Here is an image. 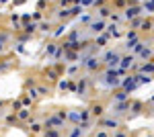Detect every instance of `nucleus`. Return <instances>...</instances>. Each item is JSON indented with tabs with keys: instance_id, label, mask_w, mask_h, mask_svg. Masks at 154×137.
<instances>
[{
	"instance_id": "obj_53",
	"label": "nucleus",
	"mask_w": 154,
	"mask_h": 137,
	"mask_svg": "<svg viewBox=\"0 0 154 137\" xmlns=\"http://www.w3.org/2000/svg\"><path fill=\"white\" fill-rule=\"evenodd\" d=\"M95 0H80V6H93Z\"/></svg>"
},
{
	"instance_id": "obj_44",
	"label": "nucleus",
	"mask_w": 154,
	"mask_h": 137,
	"mask_svg": "<svg viewBox=\"0 0 154 137\" xmlns=\"http://www.w3.org/2000/svg\"><path fill=\"white\" fill-rule=\"evenodd\" d=\"M78 39H80V31H72L68 35V41H78Z\"/></svg>"
},
{
	"instance_id": "obj_42",
	"label": "nucleus",
	"mask_w": 154,
	"mask_h": 137,
	"mask_svg": "<svg viewBox=\"0 0 154 137\" xmlns=\"http://www.w3.org/2000/svg\"><path fill=\"white\" fill-rule=\"evenodd\" d=\"M58 88H60V90H68V88H70V80H60L58 82Z\"/></svg>"
},
{
	"instance_id": "obj_59",
	"label": "nucleus",
	"mask_w": 154,
	"mask_h": 137,
	"mask_svg": "<svg viewBox=\"0 0 154 137\" xmlns=\"http://www.w3.org/2000/svg\"><path fill=\"white\" fill-rule=\"evenodd\" d=\"M45 4H48V2H45V0H39V2H37V8H43V6H45Z\"/></svg>"
},
{
	"instance_id": "obj_5",
	"label": "nucleus",
	"mask_w": 154,
	"mask_h": 137,
	"mask_svg": "<svg viewBox=\"0 0 154 137\" xmlns=\"http://www.w3.org/2000/svg\"><path fill=\"white\" fill-rule=\"evenodd\" d=\"M119 57H121V53H119L117 49H109V51H105L103 53V59L101 61H105V68H117L119 66Z\"/></svg>"
},
{
	"instance_id": "obj_47",
	"label": "nucleus",
	"mask_w": 154,
	"mask_h": 137,
	"mask_svg": "<svg viewBox=\"0 0 154 137\" xmlns=\"http://www.w3.org/2000/svg\"><path fill=\"white\" fill-rule=\"evenodd\" d=\"M109 16H111V23H115V25H117L119 21H123V16H119L117 12H111V14H109Z\"/></svg>"
},
{
	"instance_id": "obj_12",
	"label": "nucleus",
	"mask_w": 154,
	"mask_h": 137,
	"mask_svg": "<svg viewBox=\"0 0 154 137\" xmlns=\"http://www.w3.org/2000/svg\"><path fill=\"white\" fill-rule=\"evenodd\" d=\"M14 115H17V121H31V109L27 106H21Z\"/></svg>"
},
{
	"instance_id": "obj_62",
	"label": "nucleus",
	"mask_w": 154,
	"mask_h": 137,
	"mask_svg": "<svg viewBox=\"0 0 154 137\" xmlns=\"http://www.w3.org/2000/svg\"><path fill=\"white\" fill-rule=\"evenodd\" d=\"M4 2H6V0H0V4H4Z\"/></svg>"
},
{
	"instance_id": "obj_61",
	"label": "nucleus",
	"mask_w": 154,
	"mask_h": 137,
	"mask_svg": "<svg viewBox=\"0 0 154 137\" xmlns=\"http://www.w3.org/2000/svg\"><path fill=\"white\" fill-rule=\"evenodd\" d=\"M2 109H4V100H0V113H2Z\"/></svg>"
},
{
	"instance_id": "obj_48",
	"label": "nucleus",
	"mask_w": 154,
	"mask_h": 137,
	"mask_svg": "<svg viewBox=\"0 0 154 137\" xmlns=\"http://www.w3.org/2000/svg\"><path fill=\"white\" fill-rule=\"evenodd\" d=\"M23 106V103H21V98H17V100H12V113H17L19 109Z\"/></svg>"
},
{
	"instance_id": "obj_60",
	"label": "nucleus",
	"mask_w": 154,
	"mask_h": 137,
	"mask_svg": "<svg viewBox=\"0 0 154 137\" xmlns=\"http://www.w3.org/2000/svg\"><path fill=\"white\" fill-rule=\"evenodd\" d=\"M21 4H25V0H14V6H21Z\"/></svg>"
},
{
	"instance_id": "obj_19",
	"label": "nucleus",
	"mask_w": 154,
	"mask_h": 137,
	"mask_svg": "<svg viewBox=\"0 0 154 137\" xmlns=\"http://www.w3.org/2000/svg\"><path fill=\"white\" fill-rule=\"evenodd\" d=\"M78 55H80V51H72V49H66V51H64V59H66V61H76ZM66 61H64V64H66Z\"/></svg>"
},
{
	"instance_id": "obj_30",
	"label": "nucleus",
	"mask_w": 154,
	"mask_h": 137,
	"mask_svg": "<svg viewBox=\"0 0 154 137\" xmlns=\"http://www.w3.org/2000/svg\"><path fill=\"white\" fill-rule=\"evenodd\" d=\"M37 29L43 31V33H49V31H51V23H49V21H43V23L37 25Z\"/></svg>"
},
{
	"instance_id": "obj_14",
	"label": "nucleus",
	"mask_w": 154,
	"mask_h": 137,
	"mask_svg": "<svg viewBox=\"0 0 154 137\" xmlns=\"http://www.w3.org/2000/svg\"><path fill=\"white\" fill-rule=\"evenodd\" d=\"M136 57H140V59H144V61H148V59H152V43H148V45L144 47L142 51L138 53Z\"/></svg>"
},
{
	"instance_id": "obj_22",
	"label": "nucleus",
	"mask_w": 154,
	"mask_h": 137,
	"mask_svg": "<svg viewBox=\"0 0 154 137\" xmlns=\"http://www.w3.org/2000/svg\"><path fill=\"white\" fill-rule=\"evenodd\" d=\"M66 121H70V123H80V115H78V111H70V113H66Z\"/></svg>"
},
{
	"instance_id": "obj_43",
	"label": "nucleus",
	"mask_w": 154,
	"mask_h": 137,
	"mask_svg": "<svg viewBox=\"0 0 154 137\" xmlns=\"http://www.w3.org/2000/svg\"><path fill=\"white\" fill-rule=\"evenodd\" d=\"M41 19H43V14H41V10H37V12H33V14H31V21H33V23H39Z\"/></svg>"
},
{
	"instance_id": "obj_4",
	"label": "nucleus",
	"mask_w": 154,
	"mask_h": 137,
	"mask_svg": "<svg viewBox=\"0 0 154 137\" xmlns=\"http://www.w3.org/2000/svg\"><path fill=\"white\" fill-rule=\"evenodd\" d=\"M78 66L93 74V72H99V70H101V59H99L97 55H88V57H84V59H80Z\"/></svg>"
},
{
	"instance_id": "obj_38",
	"label": "nucleus",
	"mask_w": 154,
	"mask_h": 137,
	"mask_svg": "<svg viewBox=\"0 0 154 137\" xmlns=\"http://www.w3.org/2000/svg\"><path fill=\"white\" fill-rule=\"evenodd\" d=\"M80 115V121H88L91 119V109H84V111H78Z\"/></svg>"
},
{
	"instance_id": "obj_51",
	"label": "nucleus",
	"mask_w": 154,
	"mask_h": 137,
	"mask_svg": "<svg viewBox=\"0 0 154 137\" xmlns=\"http://www.w3.org/2000/svg\"><path fill=\"white\" fill-rule=\"evenodd\" d=\"M60 6L62 8H68V6H72V0H60Z\"/></svg>"
},
{
	"instance_id": "obj_17",
	"label": "nucleus",
	"mask_w": 154,
	"mask_h": 137,
	"mask_svg": "<svg viewBox=\"0 0 154 137\" xmlns=\"http://www.w3.org/2000/svg\"><path fill=\"white\" fill-rule=\"evenodd\" d=\"M134 76H136V80H138V84H140V86H144V84H150V82H152V76L142 74V72H138V74H134Z\"/></svg>"
},
{
	"instance_id": "obj_49",
	"label": "nucleus",
	"mask_w": 154,
	"mask_h": 137,
	"mask_svg": "<svg viewBox=\"0 0 154 137\" xmlns=\"http://www.w3.org/2000/svg\"><path fill=\"white\" fill-rule=\"evenodd\" d=\"M12 123H17V115H14V113H11V115H8V117H6V125L11 127Z\"/></svg>"
},
{
	"instance_id": "obj_11",
	"label": "nucleus",
	"mask_w": 154,
	"mask_h": 137,
	"mask_svg": "<svg viewBox=\"0 0 154 137\" xmlns=\"http://www.w3.org/2000/svg\"><path fill=\"white\" fill-rule=\"evenodd\" d=\"M86 90H88V78L86 76H80L78 78V84H76V94L78 96H86Z\"/></svg>"
},
{
	"instance_id": "obj_25",
	"label": "nucleus",
	"mask_w": 154,
	"mask_h": 137,
	"mask_svg": "<svg viewBox=\"0 0 154 137\" xmlns=\"http://www.w3.org/2000/svg\"><path fill=\"white\" fill-rule=\"evenodd\" d=\"M152 10H154V6H152V0H146V2H144V6H142V12L150 16V14H152Z\"/></svg>"
},
{
	"instance_id": "obj_10",
	"label": "nucleus",
	"mask_w": 154,
	"mask_h": 137,
	"mask_svg": "<svg viewBox=\"0 0 154 137\" xmlns=\"http://www.w3.org/2000/svg\"><path fill=\"white\" fill-rule=\"evenodd\" d=\"M136 59H138V57L134 55V53H130V55H121V57H119V66H117V68L130 70L131 66H134V64H136Z\"/></svg>"
},
{
	"instance_id": "obj_13",
	"label": "nucleus",
	"mask_w": 154,
	"mask_h": 137,
	"mask_svg": "<svg viewBox=\"0 0 154 137\" xmlns=\"http://www.w3.org/2000/svg\"><path fill=\"white\" fill-rule=\"evenodd\" d=\"M105 29H107V35H109V37H115V39H117V37H121V29H119L117 25L115 23H111V25H105Z\"/></svg>"
},
{
	"instance_id": "obj_35",
	"label": "nucleus",
	"mask_w": 154,
	"mask_h": 137,
	"mask_svg": "<svg viewBox=\"0 0 154 137\" xmlns=\"http://www.w3.org/2000/svg\"><path fill=\"white\" fill-rule=\"evenodd\" d=\"M78 21H80V25H88L91 21H93V14H91V12H86V14H82Z\"/></svg>"
},
{
	"instance_id": "obj_63",
	"label": "nucleus",
	"mask_w": 154,
	"mask_h": 137,
	"mask_svg": "<svg viewBox=\"0 0 154 137\" xmlns=\"http://www.w3.org/2000/svg\"><path fill=\"white\" fill-rule=\"evenodd\" d=\"M148 137H152V135H148Z\"/></svg>"
},
{
	"instance_id": "obj_1",
	"label": "nucleus",
	"mask_w": 154,
	"mask_h": 137,
	"mask_svg": "<svg viewBox=\"0 0 154 137\" xmlns=\"http://www.w3.org/2000/svg\"><path fill=\"white\" fill-rule=\"evenodd\" d=\"M99 82L103 84V86H107V88H119V82H121V78L117 76V70L115 68H105L103 70V74H101V78H99Z\"/></svg>"
},
{
	"instance_id": "obj_21",
	"label": "nucleus",
	"mask_w": 154,
	"mask_h": 137,
	"mask_svg": "<svg viewBox=\"0 0 154 137\" xmlns=\"http://www.w3.org/2000/svg\"><path fill=\"white\" fill-rule=\"evenodd\" d=\"M21 29L25 31V35H33V33L37 31V23H33V21H29V23H25L23 27H21Z\"/></svg>"
},
{
	"instance_id": "obj_33",
	"label": "nucleus",
	"mask_w": 154,
	"mask_h": 137,
	"mask_svg": "<svg viewBox=\"0 0 154 137\" xmlns=\"http://www.w3.org/2000/svg\"><path fill=\"white\" fill-rule=\"evenodd\" d=\"M45 76H48V80H51V82H56V80L60 78V76H58V72H56V70H51V68L45 70Z\"/></svg>"
},
{
	"instance_id": "obj_15",
	"label": "nucleus",
	"mask_w": 154,
	"mask_h": 137,
	"mask_svg": "<svg viewBox=\"0 0 154 137\" xmlns=\"http://www.w3.org/2000/svg\"><path fill=\"white\" fill-rule=\"evenodd\" d=\"M105 115V106L103 104H93L91 106V117L93 119H99V117H103Z\"/></svg>"
},
{
	"instance_id": "obj_34",
	"label": "nucleus",
	"mask_w": 154,
	"mask_h": 137,
	"mask_svg": "<svg viewBox=\"0 0 154 137\" xmlns=\"http://www.w3.org/2000/svg\"><path fill=\"white\" fill-rule=\"evenodd\" d=\"M111 8H109V6H99V16H101V19H105V16H109V14H111Z\"/></svg>"
},
{
	"instance_id": "obj_45",
	"label": "nucleus",
	"mask_w": 154,
	"mask_h": 137,
	"mask_svg": "<svg viewBox=\"0 0 154 137\" xmlns=\"http://www.w3.org/2000/svg\"><path fill=\"white\" fill-rule=\"evenodd\" d=\"M37 94H39V96H48L49 88H45V86H37Z\"/></svg>"
},
{
	"instance_id": "obj_26",
	"label": "nucleus",
	"mask_w": 154,
	"mask_h": 137,
	"mask_svg": "<svg viewBox=\"0 0 154 137\" xmlns=\"http://www.w3.org/2000/svg\"><path fill=\"white\" fill-rule=\"evenodd\" d=\"M66 29H68V27H66V23L58 25V27H56V31H54V37H56V39H58V37H62V35L66 33Z\"/></svg>"
},
{
	"instance_id": "obj_40",
	"label": "nucleus",
	"mask_w": 154,
	"mask_h": 137,
	"mask_svg": "<svg viewBox=\"0 0 154 137\" xmlns=\"http://www.w3.org/2000/svg\"><path fill=\"white\" fill-rule=\"evenodd\" d=\"M56 47H58V43H48V47H45V55H54Z\"/></svg>"
},
{
	"instance_id": "obj_16",
	"label": "nucleus",
	"mask_w": 154,
	"mask_h": 137,
	"mask_svg": "<svg viewBox=\"0 0 154 137\" xmlns=\"http://www.w3.org/2000/svg\"><path fill=\"white\" fill-rule=\"evenodd\" d=\"M109 39H111V37H109L107 33H99V35L95 37V41H93V45L103 47V45H107V41H109Z\"/></svg>"
},
{
	"instance_id": "obj_57",
	"label": "nucleus",
	"mask_w": 154,
	"mask_h": 137,
	"mask_svg": "<svg viewBox=\"0 0 154 137\" xmlns=\"http://www.w3.org/2000/svg\"><path fill=\"white\" fill-rule=\"evenodd\" d=\"M21 19H23V23H29V21H31V14H23Z\"/></svg>"
},
{
	"instance_id": "obj_46",
	"label": "nucleus",
	"mask_w": 154,
	"mask_h": 137,
	"mask_svg": "<svg viewBox=\"0 0 154 137\" xmlns=\"http://www.w3.org/2000/svg\"><path fill=\"white\" fill-rule=\"evenodd\" d=\"M128 2H130V0H113V6H117V8H123V6H128Z\"/></svg>"
},
{
	"instance_id": "obj_9",
	"label": "nucleus",
	"mask_w": 154,
	"mask_h": 137,
	"mask_svg": "<svg viewBox=\"0 0 154 137\" xmlns=\"http://www.w3.org/2000/svg\"><path fill=\"white\" fill-rule=\"evenodd\" d=\"M105 21H103V19H93V21H91V23H88V31H91V33H95V35H99V33H103V31H105Z\"/></svg>"
},
{
	"instance_id": "obj_23",
	"label": "nucleus",
	"mask_w": 154,
	"mask_h": 137,
	"mask_svg": "<svg viewBox=\"0 0 154 137\" xmlns=\"http://www.w3.org/2000/svg\"><path fill=\"white\" fill-rule=\"evenodd\" d=\"M29 129H31V133H39V131H43V125L31 119V121H29Z\"/></svg>"
},
{
	"instance_id": "obj_64",
	"label": "nucleus",
	"mask_w": 154,
	"mask_h": 137,
	"mask_svg": "<svg viewBox=\"0 0 154 137\" xmlns=\"http://www.w3.org/2000/svg\"><path fill=\"white\" fill-rule=\"evenodd\" d=\"M134 2H136V0H134Z\"/></svg>"
},
{
	"instance_id": "obj_18",
	"label": "nucleus",
	"mask_w": 154,
	"mask_h": 137,
	"mask_svg": "<svg viewBox=\"0 0 154 137\" xmlns=\"http://www.w3.org/2000/svg\"><path fill=\"white\" fill-rule=\"evenodd\" d=\"M130 111L131 115H140L144 111V103H140V100H134V103H130Z\"/></svg>"
},
{
	"instance_id": "obj_7",
	"label": "nucleus",
	"mask_w": 154,
	"mask_h": 137,
	"mask_svg": "<svg viewBox=\"0 0 154 137\" xmlns=\"http://www.w3.org/2000/svg\"><path fill=\"white\" fill-rule=\"evenodd\" d=\"M142 6H136V4H130V6H125V10H123V19L125 21H131V19H136V16H142Z\"/></svg>"
},
{
	"instance_id": "obj_20",
	"label": "nucleus",
	"mask_w": 154,
	"mask_h": 137,
	"mask_svg": "<svg viewBox=\"0 0 154 137\" xmlns=\"http://www.w3.org/2000/svg\"><path fill=\"white\" fill-rule=\"evenodd\" d=\"M128 98H130V92L125 90H117L113 94V103H121V100H128Z\"/></svg>"
},
{
	"instance_id": "obj_54",
	"label": "nucleus",
	"mask_w": 154,
	"mask_h": 137,
	"mask_svg": "<svg viewBox=\"0 0 154 137\" xmlns=\"http://www.w3.org/2000/svg\"><path fill=\"white\" fill-rule=\"evenodd\" d=\"M95 137H109V133H107L105 129H103V131H97V135Z\"/></svg>"
},
{
	"instance_id": "obj_52",
	"label": "nucleus",
	"mask_w": 154,
	"mask_h": 137,
	"mask_svg": "<svg viewBox=\"0 0 154 137\" xmlns=\"http://www.w3.org/2000/svg\"><path fill=\"white\" fill-rule=\"evenodd\" d=\"M25 86H27V88H33V86H35V80H33V78H27V80H25Z\"/></svg>"
},
{
	"instance_id": "obj_27",
	"label": "nucleus",
	"mask_w": 154,
	"mask_h": 137,
	"mask_svg": "<svg viewBox=\"0 0 154 137\" xmlns=\"http://www.w3.org/2000/svg\"><path fill=\"white\" fill-rule=\"evenodd\" d=\"M43 137H62L60 129H43Z\"/></svg>"
},
{
	"instance_id": "obj_3",
	"label": "nucleus",
	"mask_w": 154,
	"mask_h": 137,
	"mask_svg": "<svg viewBox=\"0 0 154 137\" xmlns=\"http://www.w3.org/2000/svg\"><path fill=\"white\" fill-rule=\"evenodd\" d=\"M119 88L131 94V92H136L138 88H140V84H138V80H136V76H134L131 72H128V74L121 78V82H119Z\"/></svg>"
},
{
	"instance_id": "obj_29",
	"label": "nucleus",
	"mask_w": 154,
	"mask_h": 137,
	"mask_svg": "<svg viewBox=\"0 0 154 137\" xmlns=\"http://www.w3.org/2000/svg\"><path fill=\"white\" fill-rule=\"evenodd\" d=\"M25 94H27V96H29L33 103H35L37 98H39V94H37V88H35V86H33V88H27V92H25Z\"/></svg>"
},
{
	"instance_id": "obj_6",
	"label": "nucleus",
	"mask_w": 154,
	"mask_h": 137,
	"mask_svg": "<svg viewBox=\"0 0 154 137\" xmlns=\"http://www.w3.org/2000/svg\"><path fill=\"white\" fill-rule=\"evenodd\" d=\"M41 125H43V129H64L66 121H64V119H60L58 115H51V117H48Z\"/></svg>"
},
{
	"instance_id": "obj_36",
	"label": "nucleus",
	"mask_w": 154,
	"mask_h": 137,
	"mask_svg": "<svg viewBox=\"0 0 154 137\" xmlns=\"http://www.w3.org/2000/svg\"><path fill=\"white\" fill-rule=\"evenodd\" d=\"M140 31H148V33H150V31H152V21H150V19H148V21L144 19V23H142V27H140Z\"/></svg>"
},
{
	"instance_id": "obj_56",
	"label": "nucleus",
	"mask_w": 154,
	"mask_h": 137,
	"mask_svg": "<svg viewBox=\"0 0 154 137\" xmlns=\"http://www.w3.org/2000/svg\"><path fill=\"white\" fill-rule=\"evenodd\" d=\"M11 21H12V23H19V14H17V12H12V14H11Z\"/></svg>"
},
{
	"instance_id": "obj_39",
	"label": "nucleus",
	"mask_w": 154,
	"mask_h": 137,
	"mask_svg": "<svg viewBox=\"0 0 154 137\" xmlns=\"http://www.w3.org/2000/svg\"><path fill=\"white\" fill-rule=\"evenodd\" d=\"M21 103H23V106H27V109H31V106H33V100H31L27 94H25V96H21Z\"/></svg>"
},
{
	"instance_id": "obj_28",
	"label": "nucleus",
	"mask_w": 154,
	"mask_h": 137,
	"mask_svg": "<svg viewBox=\"0 0 154 137\" xmlns=\"http://www.w3.org/2000/svg\"><path fill=\"white\" fill-rule=\"evenodd\" d=\"M68 10H70V16H76V14L82 12V6L80 4H72V6H68Z\"/></svg>"
},
{
	"instance_id": "obj_41",
	"label": "nucleus",
	"mask_w": 154,
	"mask_h": 137,
	"mask_svg": "<svg viewBox=\"0 0 154 137\" xmlns=\"http://www.w3.org/2000/svg\"><path fill=\"white\" fill-rule=\"evenodd\" d=\"M78 70H80V66H78V61H76L74 66L68 68V76H76V74H78Z\"/></svg>"
},
{
	"instance_id": "obj_55",
	"label": "nucleus",
	"mask_w": 154,
	"mask_h": 137,
	"mask_svg": "<svg viewBox=\"0 0 154 137\" xmlns=\"http://www.w3.org/2000/svg\"><path fill=\"white\" fill-rule=\"evenodd\" d=\"M60 117V119H64V121H66V111H64V109H62V111H58V113H56Z\"/></svg>"
},
{
	"instance_id": "obj_58",
	"label": "nucleus",
	"mask_w": 154,
	"mask_h": 137,
	"mask_svg": "<svg viewBox=\"0 0 154 137\" xmlns=\"http://www.w3.org/2000/svg\"><path fill=\"white\" fill-rule=\"evenodd\" d=\"M17 51H19V53H25V47H23V43H19V45H17Z\"/></svg>"
},
{
	"instance_id": "obj_50",
	"label": "nucleus",
	"mask_w": 154,
	"mask_h": 137,
	"mask_svg": "<svg viewBox=\"0 0 154 137\" xmlns=\"http://www.w3.org/2000/svg\"><path fill=\"white\" fill-rule=\"evenodd\" d=\"M109 137H130L128 133H123V131H119V129H115L113 131V135H109Z\"/></svg>"
},
{
	"instance_id": "obj_8",
	"label": "nucleus",
	"mask_w": 154,
	"mask_h": 137,
	"mask_svg": "<svg viewBox=\"0 0 154 137\" xmlns=\"http://www.w3.org/2000/svg\"><path fill=\"white\" fill-rule=\"evenodd\" d=\"M130 98L128 100H121V103H113V115L115 117H119V115H125L128 111H130Z\"/></svg>"
},
{
	"instance_id": "obj_32",
	"label": "nucleus",
	"mask_w": 154,
	"mask_h": 137,
	"mask_svg": "<svg viewBox=\"0 0 154 137\" xmlns=\"http://www.w3.org/2000/svg\"><path fill=\"white\" fill-rule=\"evenodd\" d=\"M144 19L142 16H136V19H131V29H136V31H140V27H142Z\"/></svg>"
},
{
	"instance_id": "obj_37",
	"label": "nucleus",
	"mask_w": 154,
	"mask_h": 137,
	"mask_svg": "<svg viewBox=\"0 0 154 137\" xmlns=\"http://www.w3.org/2000/svg\"><path fill=\"white\" fill-rule=\"evenodd\" d=\"M58 19H60V21L70 19V10H68V8H62V10H58Z\"/></svg>"
},
{
	"instance_id": "obj_2",
	"label": "nucleus",
	"mask_w": 154,
	"mask_h": 137,
	"mask_svg": "<svg viewBox=\"0 0 154 137\" xmlns=\"http://www.w3.org/2000/svg\"><path fill=\"white\" fill-rule=\"evenodd\" d=\"M97 123V127H101V129H105V131H109V129H119L121 127V119L119 117H99V121H95Z\"/></svg>"
},
{
	"instance_id": "obj_24",
	"label": "nucleus",
	"mask_w": 154,
	"mask_h": 137,
	"mask_svg": "<svg viewBox=\"0 0 154 137\" xmlns=\"http://www.w3.org/2000/svg\"><path fill=\"white\" fill-rule=\"evenodd\" d=\"M12 66H14L12 59H4V61H0V74H2V72H8Z\"/></svg>"
},
{
	"instance_id": "obj_31",
	"label": "nucleus",
	"mask_w": 154,
	"mask_h": 137,
	"mask_svg": "<svg viewBox=\"0 0 154 137\" xmlns=\"http://www.w3.org/2000/svg\"><path fill=\"white\" fill-rule=\"evenodd\" d=\"M82 135H84V131H82V129H80L78 125H74V127H72V131H70V135H68V137H82Z\"/></svg>"
}]
</instances>
